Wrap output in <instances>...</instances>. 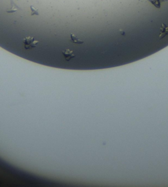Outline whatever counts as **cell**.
Returning a JSON list of instances; mask_svg holds the SVG:
<instances>
[{"label": "cell", "mask_w": 168, "mask_h": 187, "mask_svg": "<svg viewBox=\"0 0 168 187\" xmlns=\"http://www.w3.org/2000/svg\"><path fill=\"white\" fill-rule=\"evenodd\" d=\"M39 43V41L36 40L34 37L32 36H27L24 37L23 40L24 46L26 50H30L36 47Z\"/></svg>", "instance_id": "obj_1"}, {"label": "cell", "mask_w": 168, "mask_h": 187, "mask_svg": "<svg viewBox=\"0 0 168 187\" xmlns=\"http://www.w3.org/2000/svg\"><path fill=\"white\" fill-rule=\"evenodd\" d=\"M62 53L66 61H70V60L76 57V55L74 54V51L69 49H67L65 51H63Z\"/></svg>", "instance_id": "obj_2"}, {"label": "cell", "mask_w": 168, "mask_h": 187, "mask_svg": "<svg viewBox=\"0 0 168 187\" xmlns=\"http://www.w3.org/2000/svg\"><path fill=\"white\" fill-rule=\"evenodd\" d=\"M70 40L71 42L75 44L81 45L82 43H84V41L80 40L76 35H74V33H71L70 34Z\"/></svg>", "instance_id": "obj_3"}, {"label": "cell", "mask_w": 168, "mask_h": 187, "mask_svg": "<svg viewBox=\"0 0 168 187\" xmlns=\"http://www.w3.org/2000/svg\"><path fill=\"white\" fill-rule=\"evenodd\" d=\"M30 11H31V15L32 16H33V15H37V16H39L40 15V13H39V11H38V9L36 8V7H34L32 5H30Z\"/></svg>", "instance_id": "obj_4"}, {"label": "cell", "mask_w": 168, "mask_h": 187, "mask_svg": "<svg viewBox=\"0 0 168 187\" xmlns=\"http://www.w3.org/2000/svg\"><path fill=\"white\" fill-rule=\"evenodd\" d=\"M18 10V7H16L15 5H13L12 7H11V9L6 11V13H13L17 12Z\"/></svg>", "instance_id": "obj_5"}]
</instances>
